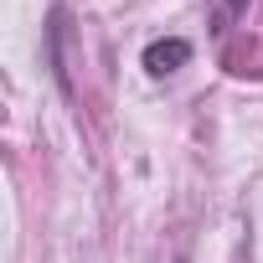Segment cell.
<instances>
[{"label": "cell", "mask_w": 263, "mask_h": 263, "mask_svg": "<svg viewBox=\"0 0 263 263\" xmlns=\"http://www.w3.org/2000/svg\"><path fill=\"white\" fill-rule=\"evenodd\" d=\"M62 42H67V11H62V6H52V16H47V62H52L57 88L72 98V78H67V52H62Z\"/></svg>", "instance_id": "obj_2"}, {"label": "cell", "mask_w": 263, "mask_h": 263, "mask_svg": "<svg viewBox=\"0 0 263 263\" xmlns=\"http://www.w3.org/2000/svg\"><path fill=\"white\" fill-rule=\"evenodd\" d=\"M206 6H212V31L227 36V31L237 26V16L248 11V0H206Z\"/></svg>", "instance_id": "obj_3"}, {"label": "cell", "mask_w": 263, "mask_h": 263, "mask_svg": "<svg viewBox=\"0 0 263 263\" xmlns=\"http://www.w3.org/2000/svg\"><path fill=\"white\" fill-rule=\"evenodd\" d=\"M191 62V42L186 36H155L145 52H140V67L150 72V78H171V72H181Z\"/></svg>", "instance_id": "obj_1"}, {"label": "cell", "mask_w": 263, "mask_h": 263, "mask_svg": "<svg viewBox=\"0 0 263 263\" xmlns=\"http://www.w3.org/2000/svg\"><path fill=\"white\" fill-rule=\"evenodd\" d=\"M181 263H186V258H181Z\"/></svg>", "instance_id": "obj_4"}]
</instances>
